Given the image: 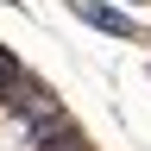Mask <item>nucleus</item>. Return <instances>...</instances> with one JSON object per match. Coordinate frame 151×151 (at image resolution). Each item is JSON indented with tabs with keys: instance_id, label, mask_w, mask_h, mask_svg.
Masks as SVG:
<instances>
[{
	"instance_id": "nucleus-1",
	"label": "nucleus",
	"mask_w": 151,
	"mask_h": 151,
	"mask_svg": "<svg viewBox=\"0 0 151 151\" xmlns=\"http://www.w3.org/2000/svg\"><path fill=\"white\" fill-rule=\"evenodd\" d=\"M76 19H82L88 32H101V38H120V44H145V25L132 19L120 0H69Z\"/></svg>"
},
{
	"instance_id": "nucleus-2",
	"label": "nucleus",
	"mask_w": 151,
	"mask_h": 151,
	"mask_svg": "<svg viewBox=\"0 0 151 151\" xmlns=\"http://www.w3.org/2000/svg\"><path fill=\"white\" fill-rule=\"evenodd\" d=\"M25 76H32V69H25V63L13 57V44H0V107H6L19 88H25Z\"/></svg>"
},
{
	"instance_id": "nucleus-3",
	"label": "nucleus",
	"mask_w": 151,
	"mask_h": 151,
	"mask_svg": "<svg viewBox=\"0 0 151 151\" xmlns=\"http://www.w3.org/2000/svg\"><path fill=\"white\" fill-rule=\"evenodd\" d=\"M0 6H19V13H25V0H0Z\"/></svg>"
},
{
	"instance_id": "nucleus-4",
	"label": "nucleus",
	"mask_w": 151,
	"mask_h": 151,
	"mask_svg": "<svg viewBox=\"0 0 151 151\" xmlns=\"http://www.w3.org/2000/svg\"><path fill=\"white\" fill-rule=\"evenodd\" d=\"M126 6H151V0H126Z\"/></svg>"
}]
</instances>
